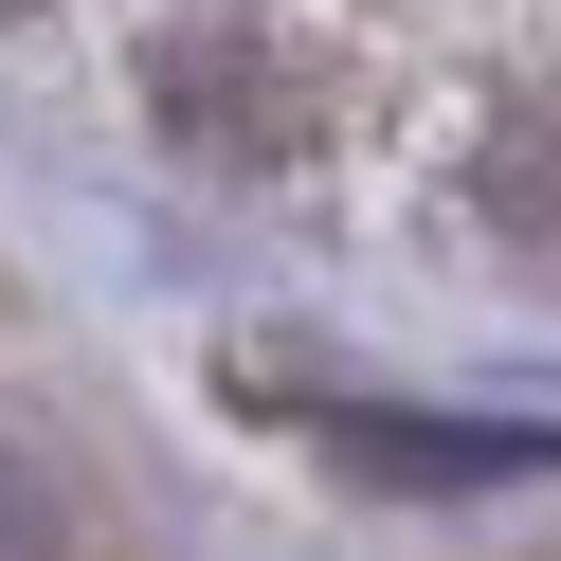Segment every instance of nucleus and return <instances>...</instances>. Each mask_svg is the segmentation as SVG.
Segmentation results:
<instances>
[{"instance_id":"obj_2","label":"nucleus","mask_w":561,"mask_h":561,"mask_svg":"<svg viewBox=\"0 0 561 561\" xmlns=\"http://www.w3.org/2000/svg\"><path fill=\"white\" fill-rule=\"evenodd\" d=\"M0 561H55V489L19 471V453H0Z\"/></svg>"},{"instance_id":"obj_1","label":"nucleus","mask_w":561,"mask_h":561,"mask_svg":"<svg viewBox=\"0 0 561 561\" xmlns=\"http://www.w3.org/2000/svg\"><path fill=\"white\" fill-rule=\"evenodd\" d=\"M327 453L380 471V489H507V471H543V435H471V416H327Z\"/></svg>"},{"instance_id":"obj_3","label":"nucleus","mask_w":561,"mask_h":561,"mask_svg":"<svg viewBox=\"0 0 561 561\" xmlns=\"http://www.w3.org/2000/svg\"><path fill=\"white\" fill-rule=\"evenodd\" d=\"M19 19H37V0H0V37H19Z\"/></svg>"}]
</instances>
